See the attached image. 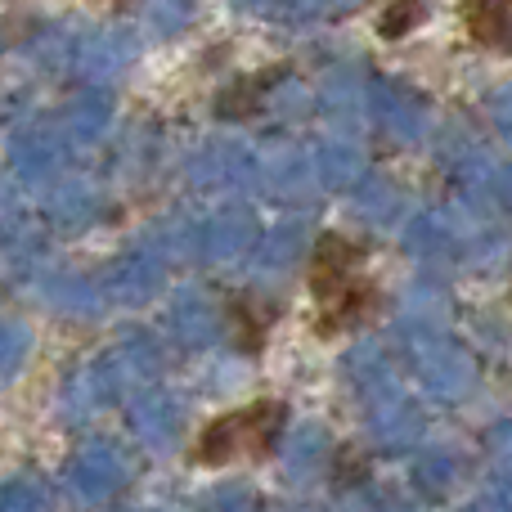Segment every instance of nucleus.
<instances>
[{"mask_svg":"<svg viewBox=\"0 0 512 512\" xmlns=\"http://www.w3.org/2000/svg\"><path fill=\"white\" fill-rule=\"evenodd\" d=\"M274 81H283V63H279V68L256 72V77L234 81V86H225L221 99H216V117H225V122H248V117L261 113L265 90H270Z\"/></svg>","mask_w":512,"mask_h":512,"instance_id":"nucleus-6","label":"nucleus"},{"mask_svg":"<svg viewBox=\"0 0 512 512\" xmlns=\"http://www.w3.org/2000/svg\"><path fill=\"white\" fill-rule=\"evenodd\" d=\"M319 301V315H315V333L319 337H337L346 328H360L369 324L373 315L382 310V288L364 274H351L342 288H333L328 297H315Z\"/></svg>","mask_w":512,"mask_h":512,"instance_id":"nucleus-2","label":"nucleus"},{"mask_svg":"<svg viewBox=\"0 0 512 512\" xmlns=\"http://www.w3.org/2000/svg\"><path fill=\"white\" fill-rule=\"evenodd\" d=\"M364 256H369V248L346 239V234H319L315 252H310V265H306L310 292H315V297H328L333 288H342L351 274H360Z\"/></svg>","mask_w":512,"mask_h":512,"instance_id":"nucleus-3","label":"nucleus"},{"mask_svg":"<svg viewBox=\"0 0 512 512\" xmlns=\"http://www.w3.org/2000/svg\"><path fill=\"white\" fill-rule=\"evenodd\" d=\"M225 319H230V337L243 355H261L270 342L274 324H279V306L265 301L261 292H230L225 297Z\"/></svg>","mask_w":512,"mask_h":512,"instance_id":"nucleus-4","label":"nucleus"},{"mask_svg":"<svg viewBox=\"0 0 512 512\" xmlns=\"http://www.w3.org/2000/svg\"><path fill=\"white\" fill-rule=\"evenodd\" d=\"M423 18H427L423 0H387L378 14V36L382 41H400V36H409Z\"/></svg>","mask_w":512,"mask_h":512,"instance_id":"nucleus-7","label":"nucleus"},{"mask_svg":"<svg viewBox=\"0 0 512 512\" xmlns=\"http://www.w3.org/2000/svg\"><path fill=\"white\" fill-rule=\"evenodd\" d=\"M459 14L481 50L512 54V0H463Z\"/></svg>","mask_w":512,"mask_h":512,"instance_id":"nucleus-5","label":"nucleus"},{"mask_svg":"<svg viewBox=\"0 0 512 512\" xmlns=\"http://www.w3.org/2000/svg\"><path fill=\"white\" fill-rule=\"evenodd\" d=\"M288 427V405L283 400H252V405L221 414L198 432L194 441V463L198 468H225L239 454H248L252 463H265L283 441Z\"/></svg>","mask_w":512,"mask_h":512,"instance_id":"nucleus-1","label":"nucleus"}]
</instances>
